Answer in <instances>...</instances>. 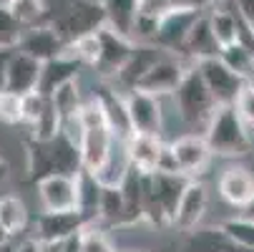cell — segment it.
<instances>
[{
    "label": "cell",
    "mask_w": 254,
    "mask_h": 252,
    "mask_svg": "<svg viewBox=\"0 0 254 252\" xmlns=\"http://www.w3.org/2000/svg\"><path fill=\"white\" fill-rule=\"evenodd\" d=\"M25 169H28V176L35 184H38L43 176H51V174L76 176L83 169L81 147L70 141L63 131L51 141L28 139V144H25Z\"/></svg>",
    "instance_id": "6da1fadb"
},
{
    "label": "cell",
    "mask_w": 254,
    "mask_h": 252,
    "mask_svg": "<svg viewBox=\"0 0 254 252\" xmlns=\"http://www.w3.org/2000/svg\"><path fill=\"white\" fill-rule=\"evenodd\" d=\"M204 139L209 141L214 157L239 159L252 152L249 126L244 124V119L239 116L234 106H219L214 111V116L209 119V124L204 129Z\"/></svg>",
    "instance_id": "7a4b0ae2"
},
{
    "label": "cell",
    "mask_w": 254,
    "mask_h": 252,
    "mask_svg": "<svg viewBox=\"0 0 254 252\" xmlns=\"http://www.w3.org/2000/svg\"><path fill=\"white\" fill-rule=\"evenodd\" d=\"M171 96H174V101L179 106V114H181V119H184V124L189 129H201V134H204L209 119L214 116L216 109H219V103L214 101V96L206 88V84H204L196 66H191L187 71L184 81L179 84V88Z\"/></svg>",
    "instance_id": "3957f363"
},
{
    "label": "cell",
    "mask_w": 254,
    "mask_h": 252,
    "mask_svg": "<svg viewBox=\"0 0 254 252\" xmlns=\"http://www.w3.org/2000/svg\"><path fill=\"white\" fill-rule=\"evenodd\" d=\"M98 35H101V58H98V63L93 68V74L101 81L114 84L119 79V74L124 71V66L128 63V58L133 56L136 41L128 38V35L116 33L114 28H108V25H103L98 30Z\"/></svg>",
    "instance_id": "277c9868"
},
{
    "label": "cell",
    "mask_w": 254,
    "mask_h": 252,
    "mask_svg": "<svg viewBox=\"0 0 254 252\" xmlns=\"http://www.w3.org/2000/svg\"><path fill=\"white\" fill-rule=\"evenodd\" d=\"M196 66V63H189L184 56H176V53H164L146 74L143 79L136 84L138 91H146V93H154V96H171L179 84L184 81L187 71Z\"/></svg>",
    "instance_id": "5b68a950"
},
{
    "label": "cell",
    "mask_w": 254,
    "mask_h": 252,
    "mask_svg": "<svg viewBox=\"0 0 254 252\" xmlns=\"http://www.w3.org/2000/svg\"><path fill=\"white\" fill-rule=\"evenodd\" d=\"M169 149L176 159V167L179 171L194 179L199 174H204L211 164V147H209V141L204 139V134H196V131H189V134H181L176 136L174 141H169Z\"/></svg>",
    "instance_id": "8992f818"
},
{
    "label": "cell",
    "mask_w": 254,
    "mask_h": 252,
    "mask_svg": "<svg viewBox=\"0 0 254 252\" xmlns=\"http://www.w3.org/2000/svg\"><path fill=\"white\" fill-rule=\"evenodd\" d=\"M199 68V74L206 84V88L211 91L214 101L219 103V106H234L239 93L244 91V86L249 81H244L242 76H237L234 71H229L222 58H206V61H199L196 63Z\"/></svg>",
    "instance_id": "52a82bcc"
},
{
    "label": "cell",
    "mask_w": 254,
    "mask_h": 252,
    "mask_svg": "<svg viewBox=\"0 0 254 252\" xmlns=\"http://www.w3.org/2000/svg\"><path fill=\"white\" fill-rule=\"evenodd\" d=\"M126 109H128V121H131L133 134H156V136H161V126H164L161 96L131 88V91H126Z\"/></svg>",
    "instance_id": "ba28073f"
},
{
    "label": "cell",
    "mask_w": 254,
    "mask_h": 252,
    "mask_svg": "<svg viewBox=\"0 0 254 252\" xmlns=\"http://www.w3.org/2000/svg\"><path fill=\"white\" fill-rule=\"evenodd\" d=\"M38 202L43 212H73L78 209V182L68 174H51L43 176L38 184Z\"/></svg>",
    "instance_id": "9c48e42d"
},
{
    "label": "cell",
    "mask_w": 254,
    "mask_h": 252,
    "mask_svg": "<svg viewBox=\"0 0 254 252\" xmlns=\"http://www.w3.org/2000/svg\"><path fill=\"white\" fill-rule=\"evenodd\" d=\"M204 10L201 8H191V10H176V13H169L159 20V30H156V38H154V46H159L161 51L166 53H176L181 56L184 51V43L189 38V33L194 28V23L199 20Z\"/></svg>",
    "instance_id": "30bf717a"
},
{
    "label": "cell",
    "mask_w": 254,
    "mask_h": 252,
    "mask_svg": "<svg viewBox=\"0 0 254 252\" xmlns=\"http://www.w3.org/2000/svg\"><path fill=\"white\" fill-rule=\"evenodd\" d=\"M35 227H38V235L35 237L43 245H58V242H65L70 237L81 235L88 227V222L78 209H73V212H43L38 217V222H35Z\"/></svg>",
    "instance_id": "8fae6325"
},
{
    "label": "cell",
    "mask_w": 254,
    "mask_h": 252,
    "mask_svg": "<svg viewBox=\"0 0 254 252\" xmlns=\"http://www.w3.org/2000/svg\"><path fill=\"white\" fill-rule=\"evenodd\" d=\"M166 144L169 141H164V136L156 134H131L126 139V154L131 167L141 174H156L161 167V157L166 152Z\"/></svg>",
    "instance_id": "7c38bea8"
},
{
    "label": "cell",
    "mask_w": 254,
    "mask_h": 252,
    "mask_svg": "<svg viewBox=\"0 0 254 252\" xmlns=\"http://www.w3.org/2000/svg\"><path fill=\"white\" fill-rule=\"evenodd\" d=\"M18 51H23V53H28L33 58H38L41 63H46V61H53V58L63 56L68 51V43L61 38V33L53 25L41 23V25L25 28Z\"/></svg>",
    "instance_id": "4fadbf2b"
},
{
    "label": "cell",
    "mask_w": 254,
    "mask_h": 252,
    "mask_svg": "<svg viewBox=\"0 0 254 252\" xmlns=\"http://www.w3.org/2000/svg\"><path fill=\"white\" fill-rule=\"evenodd\" d=\"M206 207H209V192L201 182H196V179H191L184 197H181L179 207H176V214H174V222L171 227L179 230V232H194L201 220H204V214H206Z\"/></svg>",
    "instance_id": "5bb4252c"
},
{
    "label": "cell",
    "mask_w": 254,
    "mask_h": 252,
    "mask_svg": "<svg viewBox=\"0 0 254 252\" xmlns=\"http://www.w3.org/2000/svg\"><path fill=\"white\" fill-rule=\"evenodd\" d=\"M116 147V134L111 131V126H88L83 129V141H81V157H83V169L88 171H101L103 164L108 162V157L114 154Z\"/></svg>",
    "instance_id": "9a60e30c"
},
{
    "label": "cell",
    "mask_w": 254,
    "mask_h": 252,
    "mask_svg": "<svg viewBox=\"0 0 254 252\" xmlns=\"http://www.w3.org/2000/svg\"><path fill=\"white\" fill-rule=\"evenodd\" d=\"M216 187L219 197L234 209H247L254 202V174L247 167H227Z\"/></svg>",
    "instance_id": "2e32d148"
},
{
    "label": "cell",
    "mask_w": 254,
    "mask_h": 252,
    "mask_svg": "<svg viewBox=\"0 0 254 252\" xmlns=\"http://www.w3.org/2000/svg\"><path fill=\"white\" fill-rule=\"evenodd\" d=\"M41 74H43V63L38 58H33L23 51H15L8 66V81L5 91H13L18 96L33 93L41 86Z\"/></svg>",
    "instance_id": "e0dca14e"
},
{
    "label": "cell",
    "mask_w": 254,
    "mask_h": 252,
    "mask_svg": "<svg viewBox=\"0 0 254 252\" xmlns=\"http://www.w3.org/2000/svg\"><path fill=\"white\" fill-rule=\"evenodd\" d=\"M219 53H222V46H219V41H216V35L211 30V23H209V15L204 10L199 15V20L194 23L181 56H184L189 63H199V61H206V58H219Z\"/></svg>",
    "instance_id": "ac0fdd59"
},
{
    "label": "cell",
    "mask_w": 254,
    "mask_h": 252,
    "mask_svg": "<svg viewBox=\"0 0 254 252\" xmlns=\"http://www.w3.org/2000/svg\"><path fill=\"white\" fill-rule=\"evenodd\" d=\"M83 68H86V66L78 63L70 53H63V56H58V58H53V61H46V63H43V74H41V86H38V91L46 93V96H53L58 88L78 81V76H81Z\"/></svg>",
    "instance_id": "d6986e66"
},
{
    "label": "cell",
    "mask_w": 254,
    "mask_h": 252,
    "mask_svg": "<svg viewBox=\"0 0 254 252\" xmlns=\"http://www.w3.org/2000/svg\"><path fill=\"white\" fill-rule=\"evenodd\" d=\"M191 179L184 176V174H166V171H156V174H149V187L154 192V197L159 199V204L164 207L166 217L174 222V214H176V207L184 197L187 187H189Z\"/></svg>",
    "instance_id": "ffe728a7"
},
{
    "label": "cell",
    "mask_w": 254,
    "mask_h": 252,
    "mask_svg": "<svg viewBox=\"0 0 254 252\" xmlns=\"http://www.w3.org/2000/svg\"><path fill=\"white\" fill-rule=\"evenodd\" d=\"M76 182H78V212L86 217L88 225H98L103 184L98 182V176L93 171H88V169H81L76 174Z\"/></svg>",
    "instance_id": "44dd1931"
},
{
    "label": "cell",
    "mask_w": 254,
    "mask_h": 252,
    "mask_svg": "<svg viewBox=\"0 0 254 252\" xmlns=\"http://www.w3.org/2000/svg\"><path fill=\"white\" fill-rule=\"evenodd\" d=\"M101 227H126L128 225V207L121 187H103L101 209H98Z\"/></svg>",
    "instance_id": "7402d4cb"
},
{
    "label": "cell",
    "mask_w": 254,
    "mask_h": 252,
    "mask_svg": "<svg viewBox=\"0 0 254 252\" xmlns=\"http://www.w3.org/2000/svg\"><path fill=\"white\" fill-rule=\"evenodd\" d=\"M0 225L10 237H18L30 225V212L25 202L18 194H3L0 197Z\"/></svg>",
    "instance_id": "603a6c76"
},
{
    "label": "cell",
    "mask_w": 254,
    "mask_h": 252,
    "mask_svg": "<svg viewBox=\"0 0 254 252\" xmlns=\"http://www.w3.org/2000/svg\"><path fill=\"white\" fill-rule=\"evenodd\" d=\"M103 13H106V25L114 28L121 35L133 33V23L138 15V0H103Z\"/></svg>",
    "instance_id": "cb8c5ba5"
},
{
    "label": "cell",
    "mask_w": 254,
    "mask_h": 252,
    "mask_svg": "<svg viewBox=\"0 0 254 252\" xmlns=\"http://www.w3.org/2000/svg\"><path fill=\"white\" fill-rule=\"evenodd\" d=\"M219 58H222V63L229 71H234V74L242 76L244 81H249L254 76V51L249 46H244L239 41L232 43V46H224L222 53H219Z\"/></svg>",
    "instance_id": "d4e9b609"
},
{
    "label": "cell",
    "mask_w": 254,
    "mask_h": 252,
    "mask_svg": "<svg viewBox=\"0 0 254 252\" xmlns=\"http://www.w3.org/2000/svg\"><path fill=\"white\" fill-rule=\"evenodd\" d=\"M219 227L229 237V242H234L239 250L254 252V220L252 217H247V214H242V217H229Z\"/></svg>",
    "instance_id": "484cf974"
},
{
    "label": "cell",
    "mask_w": 254,
    "mask_h": 252,
    "mask_svg": "<svg viewBox=\"0 0 254 252\" xmlns=\"http://www.w3.org/2000/svg\"><path fill=\"white\" fill-rule=\"evenodd\" d=\"M51 98H53V103H56V109H58L63 124L70 121V119H76V116H81L83 101H86V98H81V86H78V81L68 84V86H63V88H58Z\"/></svg>",
    "instance_id": "4316f807"
},
{
    "label": "cell",
    "mask_w": 254,
    "mask_h": 252,
    "mask_svg": "<svg viewBox=\"0 0 254 252\" xmlns=\"http://www.w3.org/2000/svg\"><path fill=\"white\" fill-rule=\"evenodd\" d=\"M65 53H70L78 63H83L86 68L93 71L98 58H101V35H98V30L96 33H86V35H81V38H76L73 43H68Z\"/></svg>",
    "instance_id": "83f0119b"
},
{
    "label": "cell",
    "mask_w": 254,
    "mask_h": 252,
    "mask_svg": "<svg viewBox=\"0 0 254 252\" xmlns=\"http://www.w3.org/2000/svg\"><path fill=\"white\" fill-rule=\"evenodd\" d=\"M3 5L25 25H41L46 23V0H3Z\"/></svg>",
    "instance_id": "f1b7e54d"
},
{
    "label": "cell",
    "mask_w": 254,
    "mask_h": 252,
    "mask_svg": "<svg viewBox=\"0 0 254 252\" xmlns=\"http://www.w3.org/2000/svg\"><path fill=\"white\" fill-rule=\"evenodd\" d=\"M23 33H25V25L0 3V48L18 51V46L23 41Z\"/></svg>",
    "instance_id": "f546056e"
},
{
    "label": "cell",
    "mask_w": 254,
    "mask_h": 252,
    "mask_svg": "<svg viewBox=\"0 0 254 252\" xmlns=\"http://www.w3.org/2000/svg\"><path fill=\"white\" fill-rule=\"evenodd\" d=\"M199 8L196 0H138V13L141 15H151V18H164L176 10H191Z\"/></svg>",
    "instance_id": "4dcf8cb0"
},
{
    "label": "cell",
    "mask_w": 254,
    "mask_h": 252,
    "mask_svg": "<svg viewBox=\"0 0 254 252\" xmlns=\"http://www.w3.org/2000/svg\"><path fill=\"white\" fill-rule=\"evenodd\" d=\"M81 252H119L114 240L108 237V230L101 225H88L81 235Z\"/></svg>",
    "instance_id": "1f68e13d"
},
{
    "label": "cell",
    "mask_w": 254,
    "mask_h": 252,
    "mask_svg": "<svg viewBox=\"0 0 254 252\" xmlns=\"http://www.w3.org/2000/svg\"><path fill=\"white\" fill-rule=\"evenodd\" d=\"M0 124L23 126V96L13 91H0Z\"/></svg>",
    "instance_id": "d6a6232c"
},
{
    "label": "cell",
    "mask_w": 254,
    "mask_h": 252,
    "mask_svg": "<svg viewBox=\"0 0 254 252\" xmlns=\"http://www.w3.org/2000/svg\"><path fill=\"white\" fill-rule=\"evenodd\" d=\"M48 101H51V96H46V93H41V91L25 93V96H23V126L33 129L35 121L43 116Z\"/></svg>",
    "instance_id": "836d02e7"
},
{
    "label": "cell",
    "mask_w": 254,
    "mask_h": 252,
    "mask_svg": "<svg viewBox=\"0 0 254 252\" xmlns=\"http://www.w3.org/2000/svg\"><path fill=\"white\" fill-rule=\"evenodd\" d=\"M234 109L239 111V116L244 119L247 126H254V88H252L249 84H247L244 91L239 93V98H237V103H234Z\"/></svg>",
    "instance_id": "e575fe53"
},
{
    "label": "cell",
    "mask_w": 254,
    "mask_h": 252,
    "mask_svg": "<svg viewBox=\"0 0 254 252\" xmlns=\"http://www.w3.org/2000/svg\"><path fill=\"white\" fill-rule=\"evenodd\" d=\"M13 53H15V51H5V48H0V91H5V81H8V66H10Z\"/></svg>",
    "instance_id": "d590c367"
},
{
    "label": "cell",
    "mask_w": 254,
    "mask_h": 252,
    "mask_svg": "<svg viewBox=\"0 0 254 252\" xmlns=\"http://www.w3.org/2000/svg\"><path fill=\"white\" fill-rule=\"evenodd\" d=\"M13 252H43V242H41L38 237H30V240L20 242Z\"/></svg>",
    "instance_id": "8d00e7d4"
},
{
    "label": "cell",
    "mask_w": 254,
    "mask_h": 252,
    "mask_svg": "<svg viewBox=\"0 0 254 252\" xmlns=\"http://www.w3.org/2000/svg\"><path fill=\"white\" fill-rule=\"evenodd\" d=\"M234 3H237L239 13H242L249 23H254V0H234Z\"/></svg>",
    "instance_id": "74e56055"
},
{
    "label": "cell",
    "mask_w": 254,
    "mask_h": 252,
    "mask_svg": "<svg viewBox=\"0 0 254 252\" xmlns=\"http://www.w3.org/2000/svg\"><path fill=\"white\" fill-rule=\"evenodd\" d=\"M8 176H10V164L5 162V157L0 154V187H3L8 182Z\"/></svg>",
    "instance_id": "f35d334b"
},
{
    "label": "cell",
    "mask_w": 254,
    "mask_h": 252,
    "mask_svg": "<svg viewBox=\"0 0 254 252\" xmlns=\"http://www.w3.org/2000/svg\"><path fill=\"white\" fill-rule=\"evenodd\" d=\"M222 0H196V5L201 8V10H209V8H214V5H219Z\"/></svg>",
    "instance_id": "ab89813d"
},
{
    "label": "cell",
    "mask_w": 254,
    "mask_h": 252,
    "mask_svg": "<svg viewBox=\"0 0 254 252\" xmlns=\"http://www.w3.org/2000/svg\"><path fill=\"white\" fill-rule=\"evenodd\" d=\"M10 240H13V237H10V235H8V232L3 230V225H0V250H3V247H5V245H8Z\"/></svg>",
    "instance_id": "60d3db41"
},
{
    "label": "cell",
    "mask_w": 254,
    "mask_h": 252,
    "mask_svg": "<svg viewBox=\"0 0 254 252\" xmlns=\"http://www.w3.org/2000/svg\"><path fill=\"white\" fill-rule=\"evenodd\" d=\"M43 252H61V242L58 245H43Z\"/></svg>",
    "instance_id": "b9f144b4"
},
{
    "label": "cell",
    "mask_w": 254,
    "mask_h": 252,
    "mask_svg": "<svg viewBox=\"0 0 254 252\" xmlns=\"http://www.w3.org/2000/svg\"><path fill=\"white\" fill-rule=\"evenodd\" d=\"M244 214H247V217H252V220H254V202H252V204H249V207L244 209Z\"/></svg>",
    "instance_id": "7bdbcfd3"
},
{
    "label": "cell",
    "mask_w": 254,
    "mask_h": 252,
    "mask_svg": "<svg viewBox=\"0 0 254 252\" xmlns=\"http://www.w3.org/2000/svg\"><path fill=\"white\" fill-rule=\"evenodd\" d=\"M78 3H91V5H103V0H78Z\"/></svg>",
    "instance_id": "ee69618b"
},
{
    "label": "cell",
    "mask_w": 254,
    "mask_h": 252,
    "mask_svg": "<svg viewBox=\"0 0 254 252\" xmlns=\"http://www.w3.org/2000/svg\"><path fill=\"white\" fill-rule=\"evenodd\" d=\"M249 86H252V88H254V76H252V79H249Z\"/></svg>",
    "instance_id": "f6af8a7d"
},
{
    "label": "cell",
    "mask_w": 254,
    "mask_h": 252,
    "mask_svg": "<svg viewBox=\"0 0 254 252\" xmlns=\"http://www.w3.org/2000/svg\"><path fill=\"white\" fill-rule=\"evenodd\" d=\"M126 252H141V250H126Z\"/></svg>",
    "instance_id": "bcb514c9"
}]
</instances>
